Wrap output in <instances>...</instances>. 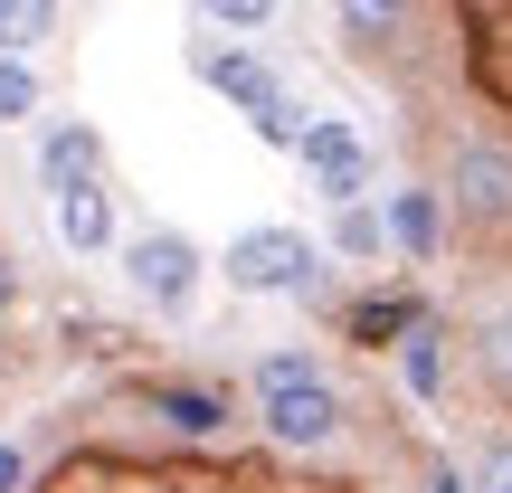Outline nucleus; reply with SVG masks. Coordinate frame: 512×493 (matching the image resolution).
<instances>
[{
	"label": "nucleus",
	"instance_id": "obj_19",
	"mask_svg": "<svg viewBox=\"0 0 512 493\" xmlns=\"http://www.w3.org/2000/svg\"><path fill=\"white\" fill-rule=\"evenodd\" d=\"M465 493H512V437H484L475 446V484Z\"/></svg>",
	"mask_w": 512,
	"mask_h": 493
},
{
	"label": "nucleus",
	"instance_id": "obj_16",
	"mask_svg": "<svg viewBox=\"0 0 512 493\" xmlns=\"http://www.w3.org/2000/svg\"><path fill=\"white\" fill-rule=\"evenodd\" d=\"M29 38H48V10L38 0H0V57H19Z\"/></svg>",
	"mask_w": 512,
	"mask_h": 493
},
{
	"label": "nucleus",
	"instance_id": "obj_17",
	"mask_svg": "<svg viewBox=\"0 0 512 493\" xmlns=\"http://www.w3.org/2000/svg\"><path fill=\"white\" fill-rule=\"evenodd\" d=\"M247 124H256V133H266V143H275V152H304V124H313V114H304V105H285V95H275V105H266V114H247Z\"/></svg>",
	"mask_w": 512,
	"mask_h": 493
},
{
	"label": "nucleus",
	"instance_id": "obj_15",
	"mask_svg": "<svg viewBox=\"0 0 512 493\" xmlns=\"http://www.w3.org/2000/svg\"><path fill=\"white\" fill-rule=\"evenodd\" d=\"M332 247H342V256H380V247H389V228H380V209H361V200H351L342 219H332Z\"/></svg>",
	"mask_w": 512,
	"mask_h": 493
},
{
	"label": "nucleus",
	"instance_id": "obj_7",
	"mask_svg": "<svg viewBox=\"0 0 512 493\" xmlns=\"http://www.w3.org/2000/svg\"><path fill=\"white\" fill-rule=\"evenodd\" d=\"M380 228H389L399 256H427V247L446 238V200H437V190H399V200L380 209Z\"/></svg>",
	"mask_w": 512,
	"mask_h": 493
},
{
	"label": "nucleus",
	"instance_id": "obj_6",
	"mask_svg": "<svg viewBox=\"0 0 512 493\" xmlns=\"http://www.w3.org/2000/svg\"><path fill=\"white\" fill-rule=\"evenodd\" d=\"M38 181L67 200V190H86V181H105V143H95V124H57L48 133V152H38Z\"/></svg>",
	"mask_w": 512,
	"mask_h": 493
},
{
	"label": "nucleus",
	"instance_id": "obj_3",
	"mask_svg": "<svg viewBox=\"0 0 512 493\" xmlns=\"http://www.w3.org/2000/svg\"><path fill=\"white\" fill-rule=\"evenodd\" d=\"M446 190H456V209L475 228H503L512 219V152L494 133H475V143H456V171H446Z\"/></svg>",
	"mask_w": 512,
	"mask_h": 493
},
{
	"label": "nucleus",
	"instance_id": "obj_24",
	"mask_svg": "<svg viewBox=\"0 0 512 493\" xmlns=\"http://www.w3.org/2000/svg\"><path fill=\"white\" fill-rule=\"evenodd\" d=\"M427 493H465V475H446V465H437V475H427Z\"/></svg>",
	"mask_w": 512,
	"mask_h": 493
},
{
	"label": "nucleus",
	"instance_id": "obj_22",
	"mask_svg": "<svg viewBox=\"0 0 512 493\" xmlns=\"http://www.w3.org/2000/svg\"><path fill=\"white\" fill-rule=\"evenodd\" d=\"M29 484V456H19V446H0V493H19Z\"/></svg>",
	"mask_w": 512,
	"mask_h": 493
},
{
	"label": "nucleus",
	"instance_id": "obj_13",
	"mask_svg": "<svg viewBox=\"0 0 512 493\" xmlns=\"http://www.w3.org/2000/svg\"><path fill=\"white\" fill-rule=\"evenodd\" d=\"M162 418H171V427H190V437H209L228 408H219V389H162Z\"/></svg>",
	"mask_w": 512,
	"mask_h": 493
},
{
	"label": "nucleus",
	"instance_id": "obj_23",
	"mask_svg": "<svg viewBox=\"0 0 512 493\" xmlns=\"http://www.w3.org/2000/svg\"><path fill=\"white\" fill-rule=\"evenodd\" d=\"M10 294H19V266H10V247H0V304H10Z\"/></svg>",
	"mask_w": 512,
	"mask_h": 493
},
{
	"label": "nucleus",
	"instance_id": "obj_12",
	"mask_svg": "<svg viewBox=\"0 0 512 493\" xmlns=\"http://www.w3.org/2000/svg\"><path fill=\"white\" fill-rule=\"evenodd\" d=\"M323 370H313V351H266L256 361V399H285V389H313Z\"/></svg>",
	"mask_w": 512,
	"mask_h": 493
},
{
	"label": "nucleus",
	"instance_id": "obj_8",
	"mask_svg": "<svg viewBox=\"0 0 512 493\" xmlns=\"http://www.w3.org/2000/svg\"><path fill=\"white\" fill-rule=\"evenodd\" d=\"M57 228H67V247H76V256H95V247H114V200H105V181H86V190H67V200H57Z\"/></svg>",
	"mask_w": 512,
	"mask_h": 493
},
{
	"label": "nucleus",
	"instance_id": "obj_2",
	"mask_svg": "<svg viewBox=\"0 0 512 493\" xmlns=\"http://www.w3.org/2000/svg\"><path fill=\"white\" fill-rule=\"evenodd\" d=\"M124 285L143 294V304L181 313V304H190V285H200V247L171 238V228H152V238H133V247H124Z\"/></svg>",
	"mask_w": 512,
	"mask_h": 493
},
{
	"label": "nucleus",
	"instance_id": "obj_9",
	"mask_svg": "<svg viewBox=\"0 0 512 493\" xmlns=\"http://www.w3.org/2000/svg\"><path fill=\"white\" fill-rule=\"evenodd\" d=\"M200 76H209V86H219V95H238L247 114H266V105H275V76L256 67L247 48H209V57H200Z\"/></svg>",
	"mask_w": 512,
	"mask_h": 493
},
{
	"label": "nucleus",
	"instance_id": "obj_1",
	"mask_svg": "<svg viewBox=\"0 0 512 493\" xmlns=\"http://www.w3.org/2000/svg\"><path fill=\"white\" fill-rule=\"evenodd\" d=\"M219 266H228V285H247V294H313L323 285V256H313L304 228H247Z\"/></svg>",
	"mask_w": 512,
	"mask_h": 493
},
{
	"label": "nucleus",
	"instance_id": "obj_20",
	"mask_svg": "<svg viewBox=\"0 0 512 493\" xmlns=\"http://www.w3.org/2000/svg\"><path fill=\"white\" fill-rule=\"evenodd\" d=\"M389 29H399V10H342V38H361V48H380Z\"/></svg>",
	"mask_w": 512,
	"mask_h": 493
},
{
	"label": "nucleus",
	"instance_id": "obj_11",
	"mask_svg": "<svg viewBox=\"0 0 512 493\" xmlns=\"http://www.w3.org/2000/svg\"><path fill=\"white\" fill-rule=\"evenodd\" d=\"M389 332H418V304L408 294H370V304H351V342H389Z\"/></svg>",
	"mask_w": 512,
	"mask_h": 493
},
{
	"label": "nucleus",
	"instance_id": "obj_18",
	"mask_svg": "<svg viewBox=\"0 0 512 493\" xmlns=\"http://www.w3.org/2000/svg\"><path fill=\"white\" fill-rule=\"evenodd\" d=\"M19 114H38V76L19 57H0V124H19Z\"/></svg>",
	"mask_w": 512,
	"mask_h": 493
},
{
	"label": "nucleus",
	"instance_id": "obj_5",
	"mask_svg": "<svg viewBox=\"0 0 512 493\" xmlns=\"http://www.w3.org/2000/svg\"><path fill=\"white\" fill-rule=\"evenodd\" d=\"M342 418H351V408H342V389H332V380L266 399V437H275V446H294V456H304V446H332V437H342Z\"/></svg>",
	"mask_w": 512,
	"mask_h": 493
},
{
	"label": "nucleus",
	"instance_id": "obj_21",
	"mask_svg": "<svg viewBox=\"0 0 512 493\" xmlns=\"http://www.w3.org/2000/svg\"><path fill=\"white\" fill-rule=\"evenodd\" d=\"M219 29H266V0H228V10H209Z\"/></svg>",
	"mask_w": 512,
	"mask_h": 493
},
{
	"label": "nucleus",
	"instance_id": "obj_4",
	"mask_svg": "<svg viewBox=\"0 0 512 493\" xmlns=\"http://www.w3.org/2000/svg\"><path fill=\"white\" fill-rule=\"evenodd\" d=\"M304 171H313V190H323L332 209H351L361 181H370V143L342 124V114H313V124H304Z\"/></svg>",
	"mask_w": 512,
	"mask_h": 493
},
{
	"label": "nucleus",
	"instance_id": "obj_10",
	"mask_svg": "<svg viewBox=\"0 0 512 493\" xmlns=\"http://www.w3.org/2000/svg\"><path fill=\"white\" fill-rule=\"evenodd\" d=\"M399 380H408V399H437V389H446V332L437 323H418L399 342Z\"/></svg>",
	"mask_w": 512,
	"mask_h": 493
},
{
	"label": "nucleus",
	"instance_id": "obj_14",
	"mask_svg": "<svg viewBox=\"0 0 512 493\" xmlns=\"http://www.w3.org/2000/svg\"><path fill=\"white\" fill-rule=\"evenodd\" d=\"M475 351H484V370L512 389V304H494V313H475Z\"/></svg>",
	"mask_w": 512,
	"mask_h": 493
}]
</instances>
